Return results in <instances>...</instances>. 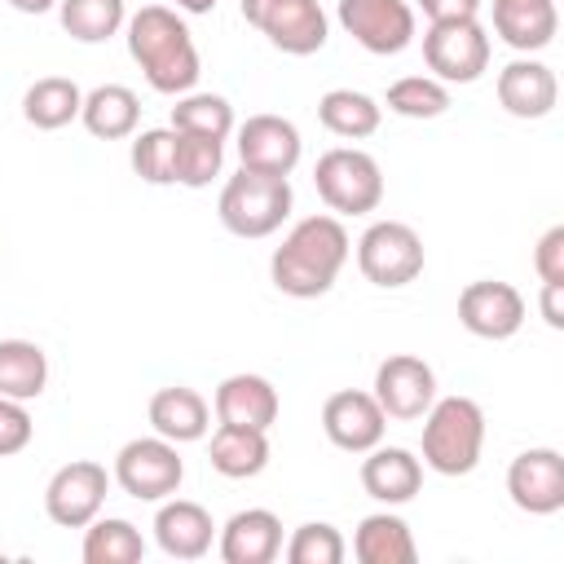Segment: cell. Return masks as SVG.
I'll list each match as a JSON object with an SVG mask.
<instances>
[{
	"label": "cell",
	"instance_id": "2e32d148",
	"mask_svg": "<svg viewBox=\"0 0 564 564\" xmlns=\"http://www.w3.org/2000/svg\"><path fill=\"white\" fill-rule=\"evenodd\" d=\"M458 322L476 339H511L524 326V295L511 282H467L458 295Z\"/></svg>",
	"mask_w": 564,
	"mask_h": 564
},
{
	"label": "cell",
	"instance_id": "7c38bea8",
	"mask_svg": "<svg viewBox=\"0 0 564 564\" xmlns=\"http://www.w3.org/2000/svg\"><path fill=\"white\" fill-rule=\"evenodd\" d=\"M375 401L388 419H401V423L423 419L427 405L436 401V370L423 357L397 352L375 370Z\"/></svg>",
	"mask_w": 564,
	"mask_h": 564
},
{
	"label": "cell",
	"instance_id": "8d00e7d4",
	"mask_svg": "<svg viewBox=\"0 0 564 564\" xmlns=\"http://www.w3.org/2000/svg\"><path fill=\"white\" fill-rule=\"evenodd\" d=\"M35 436V423L26 414V401H13V397H0V458L9 454H22Z\"/></svg>",
	"mask_w": 564,
	"mask_h": 564
},
{
	"label": "cell",
	"instance_id": "e575fe53",
	"mask_svg": "<svg viewBox=\"0 0 564 564\" xmlns=\"http://www.w3.org/2000/svg\"><path fill=\"white\" fill-rule=\"evenodd\" d=\"M225 163V145L212 137H194V132H176V185L203 189L212 185V176H220Z\"/></svg>",
	"mask_w": 564,
	"mask_h": 564
},
{
	"label": "cell",
	"instance_id": "83f0119b",
	"mask_svg": "<svg viewBox=\"0 0 564 564\" xmlns=\"http://www.w3.org/2000/svg\"><path fill=\"white\" fill-rule=\"evenodd\" d=\"M79 110H84V93H79V84L66 79V75H44V79H35V84L22 93V115H26V123L40 128V132L66 128L70 119H79Z\"/></svg>",
	"mask_w": 564,
	"mask_h": 564
},
{
	"label": "cell",
	"instance_id": "d6a6232c",
	"mask_svg": "<svg viewBox=\"0 0 564 564\" xmlns=\"http://www.w3.org/2000/svg\"><path fill=\"white\" fill-rule=\"evenodd\" d=\"M388 110L401 119H441L449 110V88L432 75H405L388 88Z\"/></svg>",
	"mask_w": 564,
	"mask_h": 564
},
{
	"label": "cell",
	"instance_id": "3957f363",
	"mask_svg": "<svg viewBox=\"0 0 564 564\" xmlns=\"http://www.w3.org/2000/svg\"><path fill=\"white\" fill-rule=\"evenodd\" d=\"M485 449V410L471 397H441L423 414V463L436 476L476 471Z\"/></svg>",
	"mask_w": 564,
	"mask_h": 564
},
{
	"label": "cell",
	"instance_id": "e0dca14e",
	"mask_svg": "<svg viewBox=\"0 0 564 564\" xmlns=\"http://www.w3.org/2000/svg\"><path fill=\"white\" fill-rule=\"evenodd\" d=\"M498 101L516 119H546L555 110V101H560L555 70L546 62H533V57L507 62L498 70Z\"/></svg>",
	"mask_w": 564,
	"mask_h": 564
},
{
	"label": "cell",
	"instance_id": "7402d4cb",
	"mask_svg": "<svg viewBox=\"0 0 564 564\" xmlns=\"http://www.w3.org/2000/svg\"><path fill=\"white\" fill-rule=\"evenodd\" d=\"M494 31L516 53H538L560 31L555 0H494Z\"/></svg>",
	"mask_w": 564,
	"mask_h": 564
},
{
	"label": "cell",
	"instance_id": "f1b7e54d",
	"mask_svg": "<svg viewBox=\"0 0 564 564\" xmlns=\"http://www.w3.org/2000/svg\"><path fill=\"white\" fill-rule=\"evenodd\" d=\"M48 383V357L31 339H0V397L35 401Z\"/></svg>",
	"mask_w": 564,
	"mask_h": 564
},
{
	"label": "cell",
	"instance_id": "44dd1931",
	"mask_svg": "<svg viewBox=\"0 0 564 564\" xmlns=\"http://www.w3.org/2000/svg\"><path fill=\"white\" fill-rule=\"evenodd\" d=\"M278 388L264 375H229L216 388V419L220 423H238V427H260L269 432L278 423Z\"/></svg>",
	"mask_w": 564,
	"mask_h": 564
},
{
	"label": "cell",
	"instance_id": "1f68e13d",
	"mask_svg": "<svg viewBox=\"0 0 564 564\" xmlns=\"http://www.w3.org/2000/svg\"><path fill=\"white\" fill-rule=\"evenodd\" d=\"M172 128L225 141L234 132V106L220 93H181L176 106H172Z\"/></svg>",
	"mask_w": 564,
	"mask_h": 564
},
{
	"label": "cell",
	"instance_id": "d6986e66",
	"mask_svg": "<svg viewBox=\"0 0 564 564\" xmlns=\"http://www.w3.org/2000/svg\"><path fill=\"white\" fill-rule=\"evenodd\" d=\"M361 489L375 498V502H388V507H401L410 502L419 489H423V463L401 449V445H375L366 449V463H361Z\"/></svg>",
	"mask_w": 564,
	"mask_h": 564
},
{
	"label": "cell",
	"instance_id": "4fadbf2b",
	"mask_svg": "<svg viewBox=\"0 0 564 564\" xmlns=\"http://www.w3.org/2000/svg\"><path fill=\"white\" fill-rule=\"evenodd\" d=\"M322 432L335 449L344 454H366L383 441L388 432V414L379 410L375 392H361V388H344V392H330L326 405H322Z\"/></svg>",
	"mask_w": 564,
	"mask_h": 564
},
{
	"label": "cell",
	"instance_id": "9a60e30c",
	"mask_svg": "<svg viewBox=\"0 0 564 564\" xmlns=\"http://www.w3.org/2000/svg\"><path fill=\"white\" fill-rule=\"evenodd\" d=\"M304 154V141H300V128L282 115H251L242 128H238V159L242 167L251 172H264V176H291L295 163Z\"/></svg>",
	"mask_w": 564,
	"mask_h": 564
},
{
	"label": "cell",
	"instance_id": "5bb4252c",
	"mask_svg": "<svg viewBox=\"0 0 564 564\" xmlns=\"http://www.w3.org/2000/svg\"><path fill=\"white\" fill-rule=\"evenodd\" d=\"M507 494L529 516H555L564 507V454L551 445H533L511 458Z\"/></svg>",
	"mask_w": 564,
	"mask_h": 564
},
{
	"label": "cell",
	"instance_id": "7bdbcfd3",
	"mask_svg": "<svg viewBox=\"0 0 564 564\" xmlns=\"http://www.w3.org/2000/svg\"><path fill=\"white\" fill-rule=\"evenodd\" d=\"M0 560H4V555H0Z\"/></svg>",
	"mask_w": 564,
	"mask_h": 564
},
{
	"label": "cell",
	"instance_id": "f546056e",
	"mask_svg": "<svg viewBox=\"0 0 564 564\" xmlns=\"http://www.w3.org/2000/svg\"><path fill=\"white\" fill-rule=\"evenodd\" d=\"M145 555V538L132 520L106 516L84 524V564H137Z\"/></svg>",
	"mask_w": 564,
	"mask_h": 564
},
{
	"label": "cell",
	"instance_id": "d4e9b609",
	"mask_svg": "<svg viewBox=\"0 0 564 564\" xmlns=\"http://www.w3.org/2000/svg\"><path fill=\"white\" fill-rule=\"evenodd\" d=\"M352 555L361 564H414L419 560V546H414V533L401 516L392 511H375L357 524L352 533Z\"/></svg>",
	"mask_w": 564,
	"mask_h": 564
},
{
	"label": "cell",
	"instance_id": "ac0fdd59",
	"mask_svg": "<svg viewBox=\"0 0 564 564\" xmlns=\"http://www.w3.org/2000/svg\"><path fill=\"white\" fill-rule=\"evenodd\" d=\"M216 524L212 511L203 502L189 498H163L159 516H154V542L163 546V555L172 560H203L212 551Z\"/></svg>",
	"mask_w": 564,
	"mask_h": 564
},
{
	"label": "cell",
	"instance_id": "836d02e7",
	"mask_svg": "<svg viewBox=\"0 0 564 564\" xmlns=\"http://www.w3.org/2000/svg\"><path fill=\"white\" fill-rule=\"evenodd\" d=\"M132 172L150 185H176V128H145L132 141Z\"/></svg>",
	"mask_w": 564,
	"mask_h": 564
},
{
	"label": "cell",
	"instance_id": "ba28073f",
	"mask_svg": "<svg viewBox=\"0 0 564 564\" xmlns=\"http://www.w3.org/2000/svg\"><path fill=\"white\" fill-rule=\"evenodd\" d=\"M423 62L441 84H476L489 70V35L476 18L432 22L423 35Z\"/></svg>",
	"mask_w": 564,
	"mask_h": 564
},
{
	"label": "cell",
	"instance_id": "484cf974",
	"mask_svg": "<svg viewBox=\"0 0 564 564\" xmlns=\"http://www.w3.org/2000/svg\"><path fill=\"white\" fill-rule=\"evenodd\" d=\"M84 128L97 137V141H123L137 132V119H141V101L132 88L123 84H101L93 93H84V110H79Z\"/></svg>",
	"mask_w": 564,
	"mask_h": 564
},
{
	"label": "cell",
	"instance_id": "277c9868",
	"mask_svg": "<svg viewBox=\"0 0 564 564\" xmlns=\"http://www.w3.org/2000/svg\"><path fill=\"white\" fill-rule=\"evenodd\" d=\"M291 181L286 176H264L242 167L238 176L225 181L220 189V225L238 238H269L273 229H282V220L291 216Z\"/></svg>",
	"mask_w": 564,
	"mask_h": 564
},
{
	"label": "cell",
	"instance_id": "4dcf8cb0",
	"mask_svg": "<svg viewBox=\"0 0 564 564\" xmlns=\"http://www.w3.org/2000/svg\"><path fill=\"white\" fill-rule=\"evenodd\" d=\"M62 31L79 44H106L123 26V0H57Z\"/></svg>",
	"mask_w": 564,
	"mask_h": 564
},
{
	"label": "cell",
	"instance_id": "b9f144b4",
	"mask_svg": "<svg viewBox=\"0 0 564 564\" xmlns=\"http://www.w3.org/2000/svg\"><path fill=\"white\" fill-rule=\"evenodd\" d=\"M176 9H185V13H212L216 0H176Z\"/></svg>",
	"mask_w": 564,
	"mask_h": 564
},
{
	"label": "cell",
	"instance_id": "6da1fadb",
	"mask_svg": "<svg viewBox=\"0 0 564 564\" xmlns=\"http://www.w3.org/2000/svg\"><path fill=\"white\" fill-rule=\"evenodd\" d=\"M348 229L335 216H304L269 260V278L291 300H317L348 264Z\"/></svg>",
	"mask_w": 564,
	"mask_h": 564
},
{
	"label": "cell",
	"instance_id": "ffe728a7",
	"mask_svg": "<svg viewBox=\"0 0 564 564\" xmlns=\"http://www.w3.org/2000/svg\"><path fill=\"white\" fill-rule=\"evenodd\" d=\"M282 551V520L264 507L234 511L220 529V560L225 564H273Z\"/></svg>",
	"mask_w": 564,
	"mask_h": 564
},
{
	"label": "cell",
	"instance_id": "d590c367",
	"mask_svg": "<svg viewBox=\"0 0 564 564\" xmlns=\"http://www.w3.org/2000/svg\"><path fill=\"white\" fill-rule=\"evenodd\" d=\"M344 555H348V546H344L339 529L326 524V520L300 524V529L291 533V542H286V560H291V564H339Z\"/></svg>",
	"mask_w": 564,
	"mask_h": 564
},
{
	"label": "cell",
	"instance_id": "8992f818",
	"mask_svg": "<svg viewBox=\"0 0 564 564\" xmlns=\"http://www.w3.org/2000/svg\"><path fill=\"white\" fill-rule=\"evenodd\" d=\"M357 269L383 291L410 286L423 273V238L405 220H375L357 238Z\"/></svg>",
	"mask_w": 564,
	"mask_h": 564
},
{
	"label": "cell",
	"instance_id": "603a6c76",
	"mask_svg": "<svg viewBox=\"0 0 564 564\" xmlns=\"http://www.w3.org/2000/svg\"><path fill=\"white\" fill-rule=\"evenodd\" d=\"M150 427H154L163 441H172V445H189V441H203V436H207L212 410H207V401H203L194 388H185V383L159 388V392L150 397Z\"/></svg>",
	"mask_w": 564,
	"mask_h": 564
},
{
	"label": "cell",
	"instance_id": "74e56055",
	"mask_svg": "<svg viewBox=\"0 0 564 564\" xmlns=\"http://www.w3.org/2000/svg\"><path fill=\"white\" fill-rule=\"evenodd\" d=\"M533 269H538L542 282H564V225H551V229L538 238Z\"/></svg>",
	"mask_w": 564,
	"mask_h": 564
},
{
	"label": "cell",
	"instance_id": "4316f807",
	"mask_svg": "<svg viewBox=\"0 0 564 564\" xmlns=\"http://www.w3.org/2000/svg\"><path fill=\"white\" fill-rule=\"evenodd\" d=\"M317 119H322L326 132H335L344 141H361V137H375L379 132L383 106L370 93H361V88H330L317 101Z\"/></svg>",
	"mask_w": 564,
	"mask_h": 564
},
{
	"label": "cell",
	"instance_id": "52a82bcc",
	"mask_svg": "<svg viewBox=\"0 0 564 564\" xmlns=\"http://www.w3.org/2000/svg\"><path fill=\"white\" fill-rule=\"evenodd\" d=\"M115 480L128 498L137 502H163L181 489L185 480V463L176 454L172 441H163L159 432L154 436H137L128 441L119 454H115Z\"/></svg>",
	"mask_w": 564,
	"mask_h": 564
},
{
	"label": "cell",
	"instance_id": "5b68a950",
	"mask_svg": "<svg viewBox=\"0 0 564 564\" xmlns=\"http://www.w3.org/2000/svg\"><path fill=\"white\" fill-rule=\"evenodd\" d=\"M313 185L322 194V203L339 216H366L383 203V172L366 150L352 145H335L317 159L313 167Z\"/></svg>",
	"mask_w": 564,
	"mask_h": 564
},
{
	"label": "cell",
	"instance_id": "f35d334b",
	"mask_svg": "<svg viewBox=\"0 0 564 564\" xmlns=\"http://www.w3.org/2000/svg\"><path fill=\"white\" fill-rule=\"evenodd\" d=\"M419 9L427 13V22H454V18H476L480 0H419Z\"/></svg>",
	"mask_w": 564,
	"mask_h": 564
},
{
	"label": "cell",
	"instance_id": "ab89813d",
	"mask_svg": "<svg viewBox=\"0 0 564 564\" xmlns=\"http://www.w3.org/2000/svg\"><path fill=\"white\" fill-rule=\"evenodd\" d=\"M542 317L551 330H564V282H542Z\"/></svg>",
	"mask_w": 564,
	"mask_h": 564
},
{
	"label": "cell",
	"instance_id": "60d3db41",
	"mask_svg": "<svg viewBox=\"0 0 564 564\" xmlns=\"http://www.w3.org/2000/svg\"><path fill=\"white\" fill-rule=\"evenodd\" d=\"M18 13H48V9H57V0H9Z\"/></svg>",
	"mask_w": 564,
	"mask_h": 564
},
{
	"label": "cell",
	"instance_id": "7a4b0ae2",
	"mask_svg": "<svg viewBox=\"0 0 564 564\" xmlns=\"http://www.w3.org/2000/svg\"><path fill=\"white\" fill-rule=\"evenodd\" d=\"M128 53L141 66L145 84L154 93H167V97L194 93V84L203 75L189 26L167 4H145L128 18Z\"/></svg>",
	"mask_w": 564,
	"mask_h": 564
},
{
	"label": "cell",
	"instance_id": "30bf717a",
	"mask_svg": "<svg viewBox=\"0 0 564 564\" xmlns=\"http://www.w3.org/2000/svg\"><path fill=\"white\" fill-rule=\"evenodd\" d=\"M106 489H110V476L101 463L93 458H75L66 467H57L44 485V511L53 524L62 529H84L97 520L101 502H106Z\"/></svg>",
	"mask_w": 564,
	"mask_h": 564
},
{
	"label": "cell",
	"instance_id": "9c48e42d",
	"mask_svg": "<svg viewBox=\"0 0 564 564\" xmlns=\"http://www.w3.org/2000/svg\"><path fill=\"white\" fill-rule=\"evenodd\" d=\"M242 18L291 57H308L326 44V13L317 0H242Z\"/></svg>",
	"mask_w": 564,
	"mask_h": 564
},
{
	"label": "cell",
	"instance_id": "cb8c5ba5",
	"mask_svg": "<svg viewBox=\"0 0 564 564\" xmlns=\"http://www.w3.org/2000/svg\"><path fill=\"white\" fill-rule=\"evenodd\" d=\"M207 463L229 476V480H251L269 467V432L260 427H238V423H220L212 432L207 445Z\"/></svg>",
	"mask_w": 564,
	"mask_h": 564
},
{
	"label": "cell",
	"instance_id": "8fae6325",
	"mask_svg": "<svg viewBox=\"0 0 564 564\" xmlns=\"http://www.w3.org/2000/svg\"><path fill=\"white\" fill-rule=\"evenodd\" d=\"M339 26L375 57L414 44V9L405 0H339Z\"/></svg>",
	"mask_w": 564,
	"mask_h": 564
}]
</instances>
